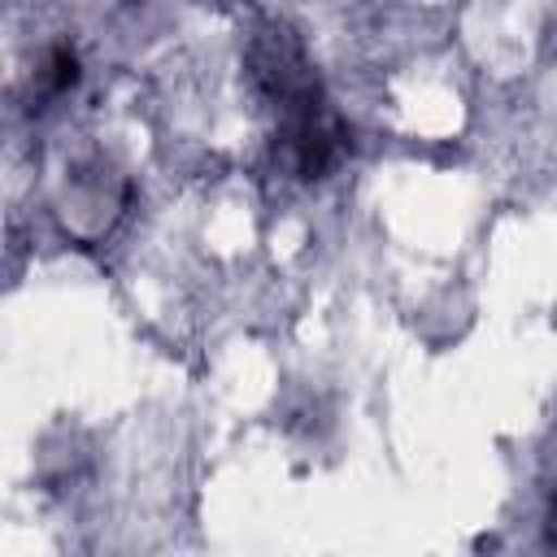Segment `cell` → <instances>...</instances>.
Returning <instances> with one entry per match:
<instances>
[{"label": "cell", "mask_w": 557, "mask_h": 557, "mask_svg": "<svg viewBox=\"0 0 557 557\" xmlns=\"http://www.w3.org/2000/svg\"><path fill=\"white\" fill-rule=\"evenodd\" d=\"M248 83L270 113V139L278 165L300 178H326L348 152V126L331 104L300 35L283 22H261L244 48Z\"/></svg>", "instance_id": "6da1fadb"}, {"label": "cell", "mask_w": 557, "mask_h": 557, "mask_svg": "<svg viewBox=\"0 0 557 557\" xmlns=\"http://www.w3.org/2000/svg\"><path fill=\"white\" fill-rule=\"evenodd\" d=\"M78 83V57H74V48H52L48 52V70H44V91L48 96H61V91H70Z\"/></svg>", "instance_id": "7a4b0ae2"}]
</instances>
